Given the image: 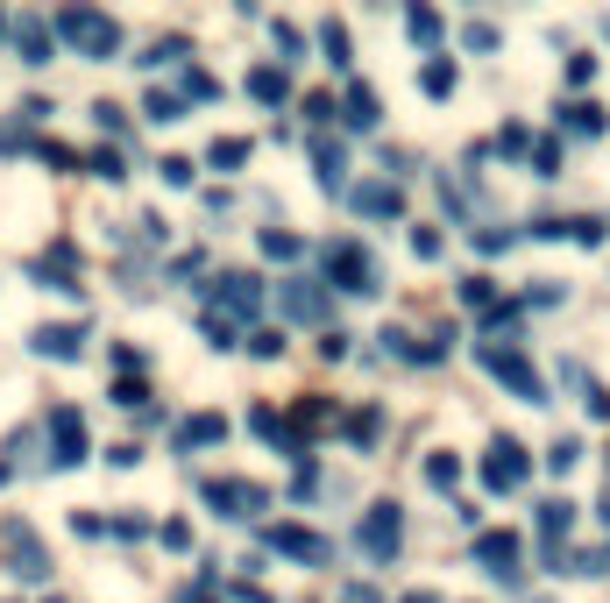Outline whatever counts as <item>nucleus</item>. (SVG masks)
<instances>
[{"label": "nucleus", "instance_id": "11", "mask_svg": "<svg viewBox=\"0 0 610 603\" xmlns=\"http://www.w3.org/2000/svg\"><path fill=\"white\" fill-rule=\"evenodd\" d=\"M362 547H369V554H384V547H398V511H376V518L362 525Z\"/></svg>", "mask_w": 610, "mask_h": 603}, {"label": "nucleus", "instance_id": "14", "mask_svg": "<svg viewBox=\"0 0 610 603\" xmlns=\"http://www.w3.org/2000/svg\"><path fill=\"white\" fill-rule=\"evenodd\" d=\"M220 433H227V426H220L213 412H199V419H192V426H185L178 440H185V447H199V440H220Z\"/></svg>", "mask_w": 610, "mask_h": 603}, {"label": "nucleus", "instance_id": "2", "mask_svg": "<svg viewBox=\"0 0 610 603\" xmlns=\"http://www.w3.org/2000/svg\"><path fill=\"white\" fill-rule=\"evenodd\" d=\"M327 270H341V277H348L341 291H376V263H369V256L355 249V242H341V249H327Z\"/></svg>", "mask_w": 610, "mask_h": 603}, {"label": "nucleus", "instance_id": "17", "mask_svg": "<svg viewBox=\"0 0 610 603\" xmlns=\"http://www.w3.org/2000/svg\"><path fill=\"white\" fill-rule=\"evenodd\" d=\"M426 93H454V71L447 64H426Z\"/></svg>", "mask_w": 610, "mask_h": 603}, {"label": "nucleus", "instance_id": "6", "mask_svg": "<svg viewBox=\"0 0 610 603\" xmlns=\"http://www.w3.org/2000/svg\"><path fill=\"white\" fill-rule=\"evenodd\" d=\"M284 313H298V320H320V313H327L320 284H313V277H291V284H284Z\"/></svg>", "mask_w": 610, "mask_h": 603}, {"label": "nucleus", "instance_id": "16", "mask_svg": "<svg viewBox=\"0 0 610 603\" xmlns=\"http://www.w3.org/2000/svg\"><path fill=\"white\" fill-rule=\"evenodd\" d=\"M568 128H582V135H596V128H603V114H596V107H568Z\"/></svg>", "mask_w": 610, "mask_h": 603}, {"label": "nucleus", "instance_id": "15", "mask_svg": "<svg viewBox=\"0 0 610 603\" xmlns=\"http://www.w3.org/2000/svg\"><path fill=\"white\" fill-rule=\"evenodd\" d=\"M249 93H256V100H284V71H270V64H263L256 79H249Z\"/></svg>", "mask_w": 610, "mask_h": 603}, {"label": "nucleus", "instance_id": "18", "mask_svg": "<svg viewBox=\"0 0 610 603\" xmlns=\"http://www.w3.org/2000/svg\"><path fill=\"white\" fill-rule=\"evenodd\" d=\"M575 455H582L575 440H554V455H547V469H575Z\"/></svg>", "mask_w": 610, "mask_h": 603}, {"label": "nucleus", "instance_id": "1", "mask_svg": "<svg viewBox=\"0 0 610 603\" xmlns=\"http://www.w3.org/2000/svg\"><path fill=\"white\" fill-rule=\"evenodd\" d=\"M57 29L79 43L86 57H114V50H121V29H114L107 15H93V8H64V15H57Z\"/></svg>", "mask_w": 610, "mask_h": 603}, {"label": "nucleus", "instance_id": "9", "mask_svg": "<svg viewBox=\"0 0 610 603\" xmlns=\"http://www.w3.org/2000/svg\"><path fill=\"white\" fill-rule=\"evenodd\" d=\"M15 50H22V64H50V36H43V22H15Z\"/></svg>", "mask_w": 610, "mask_h": 603}, {"label": "nucleus", "instance_id": "19", "mask_svg": "<svg viewBox=\"0 0 610 603\" xmlns=\"http://www.w3.org/2000/svg\"><path fill=\"white\" fill-rule=\"evenodd\" d=\"M405 603H440V596H426V589H419V596H405Z\"/></svg>", "mask_w": 610, "mask_h": 603}, {"label": "nucleus", "instance_id": "5", "mask_svg": "<svg viewBox=\"0 0 610 603\" xmlns=\"http://www.w3.org/2000/svg\"><path fill=\"white\" fill-rule=\"evenodd\" d=\"M50 426H57V462H79V455H86V426H79V412L57 405V412H50Z\"/></svg>", "mask_w": 610, "mask_h": 603}, {"label": "nucleus", "instance_id": "12", "mask_svg": "<svg viewBox=\"0 0 610 603\" xmlns=\"http://www.w3.org/2000/svg\"><path fill=\"white\" fill-rule=\"evenodd\" d=\"M220 284H227V306H235V313H256V298H263L256 277H220Z\"/></svg>", "mask_w": 610, "mask_h": 603}, {"label": "nucleus", "instance_id": "20", "mask_svg": "<svg viewBox=\"0 0 610 603\" xmlns=\"http://www.w3.org/2000/svg\"><path fill=\"white\" fill-rule=\"evenodd\" d=\"M50 603H64V596H50Z\"/></svg>", "mask_w": 610, "mask_h": 603}, {"label": "nucleus", "instance_id": "7", "mask_svg": "<svg viewBox=\"0 0 610 603\" xmlns=\"http://www.w3.org/2000/svg\"><path fill=\"white\" fill-rule=\"evenodd\" d=\"M79 327H36V355H57V362H71V355H79Z\"/></svg>", "mask_w": 610, "mask_h": 603}, {"label": "nucleus", "instance_id": "4", "mask_svg": "<svg viewBox=\"0 0 610 603\" xmlns=\"http://www.w3.org/2000/svg\"><path fill=\"white\" fill-rule=\"evenodd\" d=\"M206 497H213V504H227V518L263 511V490H256V483H206Z\"/></svg>", "mask_w": 610, "mask_h": 603}, {"label": "nucleus", "instance_id": "3", "mask_svg": "<svg viewBox=\"0 0 610 603\" xmlns=\"http://www.w3.org/2000/svg\"><path fill=\"white\" fill-rule=\"evenodd\" d=\"M490 490H518L525 483V455H518V440H497V455H490Z\"/></svg>", "mask_w": 610, "mask_h": 603}, {"label": "nucleus", "instance_id": "13", "mask_svg": "<svg viewBox=\"0 0 610 603\" xmlns=\"http://www.w3.org/2000/svg\"><path fill=\"white\" fill-rule=\"evenodd\" d=\"M355 206H362V213H398V192H391V185H362Z\"/></svg>", "mask_w": 610, "mask_h": 603}, {"label": "nucleus", "instance_id": "10", "mask_svg": "<svg viewBox=\"0 0 610 603\" xmlns=\"http://www.w3.org/2000/svg\"><path fill=\"white\" fill-rule=\"evenodd\" d=\"M284 554H298V561H327V540H313V533H291V525H277V533H270Z\"/></svg>", "mask_w": 610, "mask_h": 603}, {"label": "nucleus", "instance_id": "8", "mask_svg": "<svg viewBox=\"0 0 610 603\" xmlns=\"http://www.w3.org/2000/svg\"><path fill=\"white\" fill-rule=\"evenodd\" d=\"M476 554L490 561V575H511V561H518V540H511V533H483V540H476Z\"/></svg>", "mask_w": 610, "mask_h": 603}]
</instances>
